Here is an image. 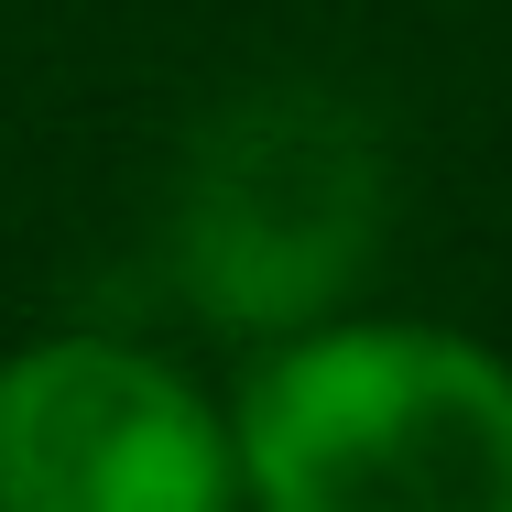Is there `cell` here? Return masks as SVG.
I'll return each mask as SVG.
<instances>
[{"mask_svg": "<svg viewBox=\"0 0 512 512\" xmlns=\"http://www.w3.org/2000/svg\"><path fill=\"white\" fill-rule=\"evenodd\" d=\"M0 512H240L229 414L131 338H33L0 360Z\"/></svg>", "mask_w": 512, "mask_h": 512, "instance_id": "3", "label": "cell"}, {"mask_svg": "<svg viewBox=\"0 0 512 512\" xmlns=\"http://www.w3.org/2000/svg\"><path fill=\"white\" fill-rule=\"evenodd\" d=\"M251 512H512V371L458 327L316 316L229 414Z\"/></svg>", "mask_w": 512, "mask_h": 512, "instance_id": "1", "label": "cell"}, {"mask_svg": "<svg viewBox=\"0 0 512 512\" xmlns=\"http://www.w3.org/2000/svg\"><path fill=\"white\" fill-rule=\"evenodd\" d=\"M382 142L327 88H262L218 109L175 186V273L197 316L240 338H295L371 284L382 251Z\"/></svg>", "mask_w": 512, "mask_h": 512, "instance_id": "2", "label": "cell"}]
</instances>
